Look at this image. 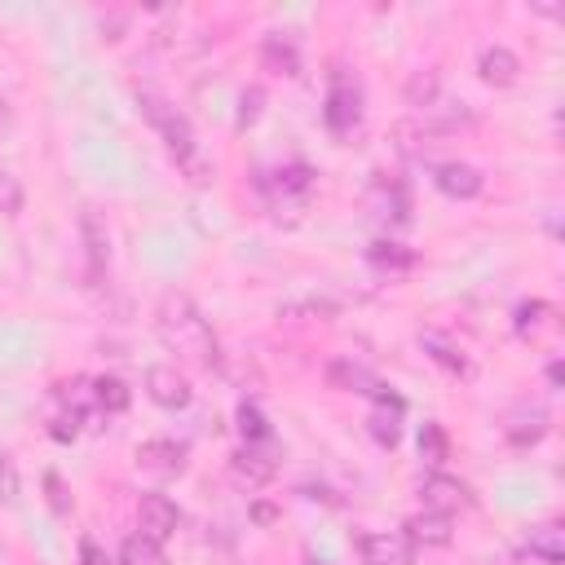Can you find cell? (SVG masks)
I'll list each match as a JSON object with an SVG mask.
<instances>
[{"label":"cell","mask_w":565,"mask_h":565,"mask_svg":"<svg viewBox=\"0 0 565 565\" xmlns=\"http://www.w3.org/2000/svg\"><path fill=\"white\" fill-rule=\"evenodd\" d=\"M154 331L163 340L168 353H177L181 362L190 366H212L216 362V340H212V327L207 318L199 313V305L185 296V291H168L154 309Z\"/></svg>","instance_id":"cell-1"},{"label":"cell","mask_w":565,"mask_h":565,"mask_svg":"<svg viewBox=\"0 0 565 565\" xmlns=\"http://www.w3.org/2000/svg\"><path fill=\"white\" fill-rule=\"evenodd\" d=\"M137 106H141V115L159 128V137H163L172 163L185 172V181H190V185H212V181H216V163H212V159L203 154V146L194 141L190 119H185L177 106H168L159 93H137Z\"/></svg>","instance_id":"cell-2"},{"label":"cell","mask_w":565,"mask_h":565,"mask_svg":"<svg viewBox=\"0 0 565 565\" xmlns=\"http://www.w3.org/2000/svg\"><path fill=\"white\" fill-rule=\"evenodd\" d=\"M79 243H84V274H88V287H102L106 269H110V230L106 221L97 216V207H84L79 212Z\"/></svg>","instance_id":"cell-3"},{"label":"cell","mask_w":565,"mask_h":565,"mask_svg":"<svg viewBox=\"0 0 565 565\" xmlns=\"http://www.w3.org/2000/svg\"><path fill=\"white\" fill-rule=\"evenodd\" d=\"M274 468H278V459H274V450H265V441L260 446H238L230 455V463H225L230 481L238 490H247V494H256L260 486H269L274 481Z\"/></svg>","instance_id":"cell-4"},{"label":"cell","mask_w":565,"mask_h":565,"mask_svg":"<svg viewBox=\"0 0 565 565\" xmlns=\"http://www.w3.org/2000/svg\"><path fill=\"white\" fill-rule=\"evenodd\" d=\"M477 124V115H472V106L468 102H433L428 110H419L415 115V132L419 137H455L459 128H472Z\"/></svg>","instance_id":"cell-5"},{"label":"cell","mask_w":565,"mask_h":565,"mask_svg":"<svg viewBox=\"0 0 565 565\" xmlns=\"http://www.w3.org/2000/svg\"><path fill=\"white\" fill-rule=\"evenodd\" d=\"M177 525H181V508L168 494H141L137 499V534L163 543L177 534Z\"/></svg>","instance_id":"cell-6"},{"label":"cell","mask_w":565,"mask_h":565,"mask_svg":"<svg viewBox=\"0 0 565 565\" xmlns=\"http://www.w3.org/2000/svg\"><path fill=\"white\" fill-rule=\"evenodd\" d=\"M146 393H150V402L163 406V411H185L190 397H194L190 380H185L177 366H168V362H159V366L146 371Z\"/></svg>","instance_id":"cell-7"},{"label":"cell","mask_w":565,"mask_h":565,"mask_svg":"<svg viewBox=\"0 0 565 565\" xmlns=\"http://www.w3.org/2000/svg\"><path fill=\"white\" fill-rule=\"evenodd\" d=\"M137 468L150 472V477H181L185 472V446L172 441V437H150L137 446Z\"/></svg>","instance_id":"cell-8"},{"label":"cell","mask_w":565,"mask_h":565,"mask_svg":"<svg viewBox=\"0 0 565 565\" xmlns=\"http://www.w3.org/2000/svg\"><path fill=\"white\" fill-rule=\"evenodd\" d=\"M358 556L362 565H411V543L393 530H366L358 534Z\"/></svg>","instance_id":"cell-9"},{"label":"cell","mask_w":565,"mask_h":565,"mask_svg":"<svg viewBox=\"0 0 565 565\" xmlns=\"http://www.w3.org/2000/svg\"><path fill=\"white\" fill-rule=\"evenodd\" d=\"M260 185H265V194L274 199V207H282V203H305L309 190H313V172H309L305 163H287V168H274Z\"/></svg>","instance_id":"cell-10"},{"label":"cell","mask_w":565,"mask_h":565,"mask_svg":"<svg viewBox=\"0 0 565 565\" xmlns=\"http://www.w3.org/2000/svg\"><path fill=\"white\" fill-rule=\"evenodd\" d=\"M322 119H327L331 132H349V128L362 119V93H358V84H349V79L335 75V84H331V93H327Z\"/></svg>","instance_id":"cell-11"},{"label":"cell","mask_w":565,"mask_h":565,"mask_svg":"<svg viewBox=\"0 0 565 565\" xmlns=\"http://www.w3.org/2000/svg\"><path fill=\"white\" fill-rule=\"evenodd\" d=\"M433 185L446 194V199H477L481 194V185H486V177L472 168V163H463V159H450V163H437L433 168Z\"/></svg>","instance_id":"cell-12"},{"label":"cell","mask_w":565,"mask_h":565,"mask_svg":"<svg viewBox=\"0 0 565 565\" xmlns=\"http://www.w3.org/2000/svg\"><path fill=\"white\" fill-rule=\"evenodd\" d=\"M419 499H424V512H441V516H450V512L468 508V486L455 481V477H446V472H433V477H424Z\"/></svg>","instance_id":"cell-13"},{"label":"cell","mask_w":565,"mask_h":565,"mask_svg":"<svg viewBox=\"0 0 565 565\" xmlns=\"http://www.w3.org/2000/svg\"><path fill=\"white\" fill-rule=\"evenodd\" d=\"M477 75H481L490 88H512L516 75H521V57H516L508 44H486L481 57H477Z\"/></svg>","instance_id":"cell-14"},{"label":"cell","mask_w":565,"mask_h":565,"mask_svg":"<svg viewBox=\"0 0 565 565\" xmlns=\"http://www.w3.org/2000/svg\"><path fill=\"white\" fill-rule=\"evenodd\" d=\"M543 433H547V411H543V406H516V411L503 419V437H508V446H516V450L543 441Z\"/></svg>","instance_id":"cell-15"},{"label":"cell","mask_w":565,"mask_h":565,"mask_svg":"<svg viewBox=\"0 0 565 565\" xmlns=\"http://www.w3.org/2000/svg\"><path fill=\"white\" fill-rule=\"evenodd\" d=\"M402 539L415 547H450V539H455V530H450V516H441V512H419V516H411L406 521V530H402Z\"/></svg>","instance_id":"cell-16"},{"label":"cell","mask_w":565,"mask_h":565,"mask_svg":"<svg viewBox=\"0 0 565 565\" xmlns=\"http://www.w3.org/2000/svg\"><path fill=\"white\" fill-rule=\"evenodd\" d=\"M419 349H424L441 371H450V375H468V371H472L468 353H463L450 335H441V331H419Z\"/></svg>","instance_id":"cell-17"},{"label":"cell","mask_w":565,"mask_h":565,"mask_svg":"<svg viewBox=\"0 0 565 565\" xmlns=\"http://www.w3.org/2000/svg\"><path fill=\"white\" fill-rule=\"evenodd\" d=\"M327 384H331V388H344V393H366V397H375V393L384 388L366 366H358V362H349V358L327 362Z\"/></svg>","instance_id":"cell-18"},{"label":"cell","mask_w":565,"mask_h":565,"mask_svg":"<svg viewBox=\"0 0 565 565\" xmlns=\"http://www.w3.org/2000/svg\"><path fill=\"white\" fill-rule=\"evenodd\" d=\"M366 203H371V216H375V221H397V225H402V221H406V212H411L406 190H402L397 181H375Z\"/></svg>","instance_id":"cell-19"},{"label":"cell","mask_w":565,"mask_h":565,"mask_svg":"<svg viewBox=\"0 0 565 565\" xmlns=\"http://www.w3.org/2000/svg\"><path fill=\"white\" fill-rule=\"evenodd\" d=\"M525 552H530L534 561H543V565H561V561H565V530H561L556 521L534 525L530 539H525Z\"/></svg>","instance_id":"cell-20"},{"label":"cell","mask_w":565,"mask_h":565,"mask_svg":"<svg viewBox=\"0 0 565 565\" xmlns=\"http://www.w3.org/2000/svg\"><path fill=\"white\" fill-rule=\"evenodd\" d=\"M260 62H265V71L300 75V49H296L291 40H282V35H265V44H260Z\"/></svg>","instance_id":"cell-21"},{"label":"cell","mask_w":565,"mask_h":565,"mask_svg":"<svg viewBox=\"0 0 565 565\" xmlns=\"http://www.w3.org/2000/svg\"><path fill=\"white\" fill-rule=\"evenodd\" d=\"M366 260H371L375 269L406 274V269L415 265V252H411V247H402V243H393V238H375V243L366 247Z\"/></svg>","instance_id":"cell-22"},{"label":"cell","mask_w":565,"mask_h":565,"mask_svg":"<svg viewBox=\"0 0 565 565\" xmlns=\"http://www.w3.org/2000/svg\"><path fill=\"white\" fill-rule=\"evenodd\" d=\"M128 402H132V393H128V384L119 375H97L93 380V406L97 411L119 415V411H128Z\"/></svg>","instance_id":"cell-23"},{"label":"cell","mask_w":565,"mask_h":565,"mask_svg":"<svg viewBox=\"0 0 565 565\" xmlns=\"http://www.w3.org/2000/svg\"><path fill=\"white\" fill-rule=\"evenodd\" d=\"M119 565H168V556H163V543L146 534H128L119 543Z\"/></svg>","instance_id":"cell-24"},{"label":"cell","mask_w":565,"mask_h":565,"mask_svg":"<svg viewBox=\"0 0 565 565\" xmlns=\"http://www.w3.org/2000/svg\"><path fill=\"white\" fill-rule=\"evenodd\" d=\"M406 102H411L415 110H428L433 102H441V79H437V71H411V79H406Z\"/></svg>","instance_id":"cell-25"},{"label":"cell","mask_w":565,"mask_h":565,"mask_svg":"<svg viewBox=\"0 0 565 565\" xmlns=\"http://www.w3.org/2000/svg\"><path fill=\"white\" fill-rule=\"evenodd\" d=\"M446 455H450V437H446V428L437 419H428L419 428V459L437 468V463H446Z\"/></svg>","instance_id":"cell-26"},{"label":"cell","mask_w":565,"mask_h":565,"mask_svg":"<svg viewBox=\"0 0 565 565\" xmlns=\"http://www.w3.org/2000/svg\"><path fill=\"white\" fill-rule=\"evenodd\" d=\"M84 415H88V411H79V406H66V402H62V406L49 415V437H53V441H75V437H79Z\"/></svg>","instance_id":"cell-27"},{"label":"cell","mask_w":565,"mask_h":565,"mask_svg":"<svg viewBox=\"0 0 565 565\" xmlns=\"http://www.w3.org/2000/svg\"><path fill=\"white\" fill-rule=\"evenodd\" d=\"M238 433H243V441H247V446L269 441V419L260 415V406H256V402H238Z\"/></svg>","instance_id":"cell-28"},{"label":"cell","mask_w":565,"mask_h":565,"mask_svg":"<svg viewBox=\"0 0 565 565\" xmlns=\"http://www.w3.org/2000/svg\"><path fill=\"white\" fill-rule=\"evenodd\" d=\"M397 415H402V411H393V406H380V411H375V415L366 419V424H371V437H375V441H380L384 450H393V446L402 441V428H397Z\"/></svg>","instance_id":"cell-29"},{"label":"cell","mask_w":565,"mask_h":565,"mask_svg":"<svg viewBox=\"0 0 565 565\" xmlns=\"http://www.w3.org/2000/svg\"><path fill=\"white\" fill-rule=\"evenodd\" d=\"M543 318H547V305H543V300H521L516 313H512V327H516V335L530 340V335H539Z\"/></svg>","instance_id":"cell-30"},{"label":"cell","mask_w":565,"mask_h":565,"mask_svg":"<svg viewBox=\"0 0 565 565\" xmlns=\"http://www.w3.org/2000/svg\"><path fill=\"white\" fill-rule=\"evenodd\" d=\"M18 494H22L18 459H13L9 450H0V503H4V508H13V503H18Z\"/></svg>","instance_id":"cell-31"},{"label":"cell","mask_w":565,"mask_h":565,"mask_svg":"<svg viewBox=\"0 0 565 565\" xmlns=\"http://www.w3.org/2000/svg\"><path fill=\"white\" fill-rule=\"evenodd\" d=\"M22 203H26L22 181H18L9 168H0V212H4V216H18V212H22Z\"/></svg>","instance_id":"cell-32"},{"label":"cell","mask_w":565,"mask_h":565,"mask_svg":"<svg viewBox=\"0 0 565 565\" xmlns=\"http://www.w3.org/2000/svg\"><path fill=\"white\" fill-rule=\"evenodd\" d=\"M260 106H265V88L260 84L243 88V97H238V128H252L260 119Z\"/></svg>","instance_id":"cell-33"},{"label":"cell","mask_w":565,"mask_h":565,"mask_svg":"<svg viewBox=\"0 0 565 565\" xmlns=\"http://www.w3.org/2000/svg\"><path fill=\"white\" fill-rule=\"evenodd\" d=\"M44 490H49V503H53V512H66V508H71V499H66V486H62V477H57V472H44Z\"/></svg>","instance_id":"cell-34"},{"label":"cell","mask_w":565,"mask_h":565,"mask_svg":"<svg viewBox=\"0 0 565 565\" xmlns=\"http://www.w3.org/2000/svg\"><path fill=\"white\" fill-rule=\"evenodd\" d=\"M79 561H84V565H110L106 552L97 547V539H79Z\"/></svg>","instance_id":"cell-35"},{"label":"cell","mask_w":565,"mask_h":565,"mask_svg":"<svg viewBox=\"0 0 565 565\" xmlns=\"http://www.w3.org/2000/svg\"><path fill=\"white\" fill-rule=\"evenodd\" d=\"M9 124H13V110H9V102L0 97V132H9Z\"/></svg>","instance_id":"cell-36"},{"label":"cell","mask_w":565,"mask_h":565,"mask_svg":"<svg viewBox=\"0 0 565 565\" xmlns=\"http://www.w3.org/2000/svg\"><path fill=\"white\" fill-rule=\"evenodd\" d=\"M318 565H322V561H318Z\"/></svg>","instance_id":"cell-37"}]
</instances>
